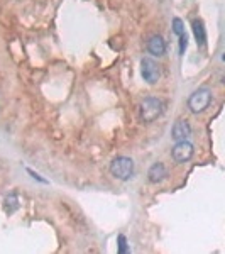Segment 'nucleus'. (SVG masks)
<instances>
[{"label": "nucleus", "mask_w": 225, "mask_h": 254, "mask_svg": "<svg viewBox=\"0 0 225 254\" xmlns=\"http://www.w3.org/2000/svg\"><path fill=\"white\" fill-rule=\"evenodd\" d=\"M187 36H180V53H185V49H187Z\"/></svg>", "instance_id": "f8f14e48"}, {"label": "nucleus", "mask_w": 225, "mask_h": 254, "mask_svg": "<svg viewBox=\"0 0 225 254\" xmlns=\"http://www.w3.org/2000/svg\"><path fill=\"white\" fill-rule=\"evenodd\" d=\"M141 73H142V78H144L148 83H157V80L161 78V71H159V66L149 58H144L141 61Z\"/></svg>", "instance_id": "39448f33"}, {"label": "nucleus", "mask_w": 225, "mask_h": 254, "mask_svg": "<svg viewBox=\"0 0 225 254\" xmlns=\"http://www.w3.org/2000/svg\"><path fill=\"white\" fill-rule=\"evenodd\" d=\"M164 110V104L163 100L156 97H148L141 102V107H139V116H141V121L142 122H154L157 117L163 114Z\"/></svg>", "instance_id": "f257e3e1"}, {"label": "nucleus", "mask_w": 225, "mask_h": 254, "mask_svg": "<svg viewBox=\"0 0 225 254\" xmlns=\"http://www.w3.org/2000/svg\"><path fill=\"white\" fill-rule=\"evenodd\" d=\"M27 171H29L31 174H33V178H36V180H39V181H41V183H46V180H44V178H41L38 173H34L33 169H27Z\"/></svg>", "instance_id": "ddd939ff"}, {"label": "nucleus", "mask_w": 225, "mask_h": 254, "mask_svg": "<svg viewBox=\"0 0 225 254\" xmlns=\"http://www.w3.org/2000/svg\"><path fill=\"white\" fill-rule=\"evenodd\" d=\"M212 102V92L208 88H198L196 92L191 93L188 98V107L193 114H201L203 110L208 109Z\"/></svg>", "instance_id": "7ed1b4c3"}, {"label": "nucleus", "mask_w": 225, "mask_h": 254, "mask_svg": "<svg viewBox=\"0 0 225 254\" xmlns=\"http://www.w3.org/2000/svg\"><path fill=\"white\" fill-rule=\"evenodd\" d=\"M191 136V126L188 124V121H178L175 126H173L171 130V137L175 139L176 142L180 141H187V139Z\"/></svg>", "instance_id": "423d86ee"}, {"label": "nucleus", "mask_w": 225, "mask_h": 254, "mask_svg": "<svg viewBox=\"0 0 225 254\" xmlns=\"http://www.w3.org/2000/svg\"><path fill=\"white\" fill-rule=\"evenodd\" d=\"M166 176H168V169L163 163H154L148 171V178L151 183H161L163 180H166Z\"/></svg>", "instance_id": "0eeeda50"}, {"label": "nucleus", "mask_w": 225, "mask_h": 254, "mask_svg": "<svg viewBox=\"0 0 225 254\" xmlns=\"http://www.w3.org/2000/svg\"><path fill=\"white\" fill-rule=\"evenodd\" d=\"M148 51L152 56H163L166 53V42L161 36H151L148 41Z\"/></svg>", "instance_id": "6e6552de"}, {"label": "nucleus", "mask_w": 225, "mask_h": 254, "mask_svg": "<svg viewBox=\"0 0 225 254\" xmlns=\"http://www.w3.org/2000/svg\"><path fill=\"white\" fill-rule=\"evenodd\" d=\"M125 237L118 236V253H127V246H125Z\"/></svg>", "instance_id": "9b49d317"}, {"label": "nucleus", "mask_w": 225, "mask_h": 254, "mask_svg": "<svg viewBox=\"0 0 225 254\" xmlns=\"http://www.w3.org/2000/svg\"><path fill=\"white\" fill-rule=\"evenodd\" d=\"M193 153H195V148H193L191 142L180 141V142H176L175 148H173L171 156L176 163H187L193 158Z\"/></svg>", "instance_id": "20e7f679"}, {"label": "nucleus", "mask_w": 225, "mask_h": 254, "mask_svg": "<svg viewBox=\"0 0 225 254\" xmlns=\"http://www.w3.org/2000/svg\"><path fill=\"white\" fill-rule=\"evenodd\" d=\"M110 173L117 180H129L134 174V161L127 156H117L110 163Z\"/></svg>", "instance_id": "f03ea898"}, {"label": "nucleus", "mask_w": 225, "mask_h": 254, "mask_svg": "<svg viewBox=\"0 0 225 254\" xmlns=\"http://www.w3.org/2000/svg\"><path fill=\"white\" fill-rule=\"evenodd\" d=\"M193 31H195V36H196V42H200V46L205 44V39H207V36H205V29H203V24L200 21H193Z\"/></svg>", "instance_id": "1a4fd4ad"}, {"label": "nucleus", "mask_w": 225, "mask_h": 254, "mask_svg": "<svg viewBox=\"0 0 225 254\" xmlns=\"http://www.w3.org/2000/svg\"><path fill=\"white\" fill-rule=\"evenodd\" d=\"M173 31L178 34V36H183L185 34V27H183V22H181V19H175L173 21Z\"/></svg>", "instance_id": "9d476101"}]
</instances>
